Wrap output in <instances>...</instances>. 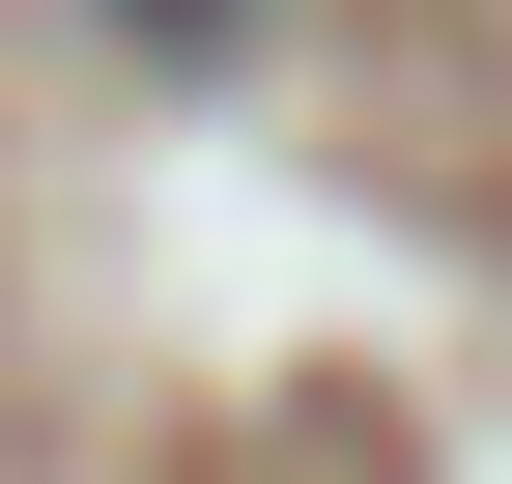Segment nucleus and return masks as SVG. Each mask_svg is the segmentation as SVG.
Here are the masks:
<instances>
[{
  "mask_svg": "<svg viewBox=\"0 0 512 484\" xmlns=\"http://www.w3.org/2000/svg\"><path fill=\"white\" fill-rule=\"evenodd\" d=\"M86 29H114V57H228L256 0H86Z\"/></svg>",
  "mask_w": 512,
  "mask_h": 484,
  "instance_id": "obj_1",
  "label": "nucleus"
}]
</instances>
